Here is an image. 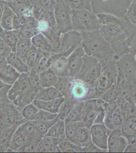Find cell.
<instances>
[{"mask_svg": "<svg viewBox=\"0 0 136 153\" xmlns=\"http://www.w3.org/2000/svg\"><path fill=\"white\" fill-rule=\"evenodd\" d=\"M90 88L78 78H73L71 96L78 102L85 101Z\"/></svg>", "mask_w": 136, "mask_h": 153, "instance_id": "17", "label": "cell"}, {"mask_svg": "<svg viewBox=\"0 0 136 153\" xmlns=\"http://www.w3.org/2000/svg\"><path fill=\"white\" fill-rule=\"evenodd\" d=\"M62 1L72 10L87 9L88 10L92 11L90 0H62Z\"/></svg>", "mask_w": 136, "mask_h": 153, "instance_id": "40", "label": "cell"}, {"mask_svg": "<svg viewBox=\"0 0 136 153\" xmlns=\"http://www.w3.org/2000/svg\"><path fill=\"white\" fill-rule=\"evenodd\" d=\"M49 68L57 76H69L68 57L62 54H52L49 59Z\"/></svg>", "mask_w": 136, "mask_h": 153, "instance_id": "13", "label": "cell"}, {"mask_svg": "<svg viewBox=\"0 0 136 153\" xmlns=\"http://www.w3.org/2000/svg\"><path fill=\"white\" fill-rule=\"evenodd\" d=\"M82 35L81 33L71 30L61 33L57 40L52 42L53 54H62L68 57L77 48L81 45Z\"/></svg>", "mask_w": 136, "mask_h": 153, "instance_id": "7", "label": "cell"}, {"mask_svg": "<svg viewBox=\"0 0 136 153\" xmlns=\"http://www.w3.org/2000/svg\"><path fill=\"white\" fill-rule=\"evenodd\" d=\"M84 114L83 101L78 102L65 120V124L74 121H82Z\"/></svg>", "mask_w": 136, "mask_h": 153, "instance_id": "31", "label": "cell"}, {"mask_svg": "<svg viewBox=\"0 0 136 153\" xmlns=\"http://www.w3.org/2000/svg\"><path fill=\"white\" fill-rule=\"evenodd\" d=\"M117 108V105L115 101H113L110 103H108L107 107L105 110V118H104V125L111 130H114L113 122L112 116L114 110Z\"/></svg>", "mask_w": 136, "mask_h": 153, "instance_id": "39", "label": "cell"}, {"mask_svg": "<svg viewBox=\"0 0 136 153\" xmlns=\"http://www.w3.org/2000/svg\"><path fill=\"white\" fill-rule=\"evenodd\" d=\"M0 37L5 42L13 52H15L17 42L19 39L14 30L12 31H4L0 35Z\"/></svg>", "mask_w": 136, "mask_h": 153, "instance_id": "37", "label": "cell"}, {"mask_svg": "<svg viewBox=\"0 0 136 153\" xmlns=\"http://www.w3.org/2000/svg\"><path fill=\"white\" fill-rule=\"evenodd\" d=\"M39 109L35 106L32 103L27 105L23 108L21 111V114L23 118L26 121L33 120L35 115L36 114Z\"/></svg>", "mask_w": 136, "mask_h": 153, "instance_id": "44", "label": "cell"}, {"mask_svg": "<svg viewBox=\"0 0 136 153\" xmlns=\"http://www.w3.org/2000/svg\"><path fill=\"white\" fill-rule=\"evenodd\" d=\"M52 54V53H51L47 52L41 50L40 58L37 63L36 65L35 66L33 69L31 70H34L39 74L47 70L49 68V59Z\"/></svg>", "mask_w": 136, "mask_h": 153, "instance_id": "38", "label": "cell"}, {"mask_svg": "<svg viewBox=\"0 0 136 153\" xmlns=\"http://www.w3.org/2000/svg\"><path fill=\"white\" fill-rule=\"evenodd\" d=\"M1 1H4V2H10V1H11L12 0H1Z\"/></svg>", "mask_w": 136, "mask_h": 153, "instance_id": "61", "label": "cell"}, {"mask_svg": "<svg viewBox=\"0 0 136 153\" xmlns=\"http://www.w3.org/2000/svg\"><path fill=\"white\" fill-rule=\"evenodd\" d=\"M70 140L82 148L88 146L93 143L90 130L87 127H81Z\"/></svg>", "mask_w": 136, "mask_h": 153, "instance_id": "20", "label": "cell"}, {"mask_svg": "<svg viewBox=\"0 0 136 153\" xmlns=\"http://www.w3.org/2000/svg\"><path fill=\"white\" fill-rule=\"evenodd\" d=\"M132 24L136 26V0H132L125 16Z\"/></svg>", "mask_w": 136, "mask_h": 153, "instance_id": "47", "label": "cell"}, {"mask_svg": "<svg viewBox=\"0 0 136 153\" xmlns=\"http://www.w3.org/2000/svg\"><path fill=\"white\" fill-rule=\"evenodd\" d=\"M26 137L24 134L16 129L12 136L10 143V150L11 152H17L20 148L23 147L26 143Z\"/></svg>", "mask_w": 136, "mask_h": 153, "instance_id": "34", "label": "cell"}, {"mask_svg": "<svg viewBox=\"0 0 136 153\" xmlns=\"http://www.w3.org/2000/svg\"><path fill=\"white\" fill-rule=\"evenodd\" d=\"M65 120L59 119L50 127L44 136L59 138L65 135Z\"/></svg>", "mask_w": 136, "mask_h": 153, "instance_id": "33", "label": "cell"}, {"mask_svg": "<svg viewBox=\"0 0 136 153\" xmlns=\"http://www.w3.org/2000/svg\"><path fill=\"white\" fill-rule=\"evenodd\" d=\"M59 143V138L44 136L38 143L35 152H54V148Z\"/></svg>", "mask_w": 136, "mask_h": 153, "instance_id": "27", "label": "cell"}, {"mask_svg": "<svg viewBox=\"0 0 136 153\" xmlns=\"http://www.w3.org/2000/svg\"><path fill=\"white\" fill-rule=\"evenodd\" d=\"M39 75L40 76V85L43 88L54 86L59 78L49 68L39 73Z\"/></svg>", "mask_w": 136, "mask_h": 153, "instance_id": "29", "label": "cell"}, {"mask_svg": "<svg viewBox=\"0 0 136 153\" xmlns=\"http://www.w3.org/2000/svg\"><path fill=\"white\" fill-rule=\"evenodd\" d=\"M129 53L133 54L134 56L136 55V36L129 46Z\"/></svg>", "mask_w": 136, "mask_h": 153, "instance_id": "55", "label": "cell"}, {"mask_svg": "<svg viewBox=\"0 0 136 153\" xmlns=\"http://www.w3.org/2000/svg\"><path fill=\"white\" fill-rule=\"evenodd\" d=\"M32 46L31 39L28 38L19 37L16 47L15 52L23 59V61L26 63V58L28 53Z\"/></svg>", "mask_w": 136, "mask_h": 153, "instance_id": "30", "label": "cell"}, {"mask_svg": "<svg viewBox=\"0 0 136 153\" xmlns=\"http://www.w3.org/2000/svg\"><path fill=\"white\" fill-rule=\"evenodd\" d=\"M21 75L14 68L7 64L0 72V80L5 85L12 86Z\"/></svg>", "mask_w": 136, "mask_h": 153, "instance_id": "21", "label": "cell"}, {"mask_svg": "<svg viewBox=\"0 0 136 153\" xmlns=\"http://www.w3.org/2000/svg\"><path fill=\"white\" fill-rule=\"evenodd\" d=\"M102 70L103 65L98 59L85 54L81 70L76 78L91 88L102 73Z\"/></svg>", "mask_w": 136, "mask_h": 153, "instance_id": "9", "label": "cell"}, {"mask_svg": "<svg viewBox=\"0 0 136 153\" xmlns=\"http://www.w3.org/2000/svg\"><path fill=\"white\" fill-rule=\"evenodd\" d=\"M3 58H4L2 57V56L0 55V60H1V59H3Z\"/></svg>", "mask_w": 136, "mask_h": 153, "instance_id": "62", "label": "cell"}, {"mask_svg": "<svg viewBox=\"0 0 136 153\" xmlns=\"http://www.w3.org/2000/svg\"><path fill=\"white\" fill-rule=\"evenodd\" d=\"M54 13L57 26L61 33L73 30L72 10L62 0H56Z\"/></svg>", "mask_w": 136, "mask_h": 153, "instance_id": "10", "label": "cell"}, {"mask_svg": "<svg viewBox=\"0 0 136 153\" xmlns=\"http://www.w3.org/2000/svg\"><path fill=\"white\" fill-rule=\"evenodd\" d=\"M129 1H132V0H129Z\"/></svg>", "mask_w": 136, "mask_h": 153, "instance_id": "64", "label": "cell"}, {"mask_svg": "<svg viewBox=\"0 0 136 153\" xmlns=\"http://www.w3.org/2000/svg\"><path fill=\"white\" fill-rule=\"evenodd\" d=\"M55 3L56 0H36L34 5L36 4L46 10L54 11Z\"/></svg>", "mask_w": 136, "mask_h": 153, "instance_id": "49", "label": "cell"}, {"mask_svg": "<svg viewBox=\"0 0 136 153\" xmlns=\"http://www.w3.org/2000/svg\"><path fill=\"white\" fill-rule=\"evenodd\" d=\"M84 103V114L82 122L84 127L90 129L93 124L95 118L101 111L95 108L90 100L83 101Z\"/></svg>", "mask_w": 136, "mask_h": 153, "instance_id": "19", "label": "cell"}, {"mask_svg": "<svg viewBox=\"0 0 136 153\" xmlns=\"http://www.w3.org/2000/svg\"><path fill=\"white\" fill-rule=\"evenodd\" d=\"M90 130L93 144L101 149L108 151V140L112 130L104 124H93Z\"/></svg>", "mask_w": 136, "mask_h": 153, "instance_id": "11", "label": "cell"}, {"mask_svg": "<svg viewBox=\"0 0 136 153\" xmlns=\"http://www.w3.org/2000/svg\"><path fill=\"white\" fill-rule=\"evenodd\" d=\"M73 78L71 76L59 77L54 87L65 98L71 97V91Z\"/></svg>", "mask_w": 136, "mask_h": 153, "instance_id": "26", "label": "cell"}, {"mask_svg": "<svg viewBox=\"0 0 136 153\" xmlns=\"http://www.w3.org/2000/svg\"><path fill=\"white\" fill-rule=\"evenodd\" d=\"M73 30L80 33L99 30L101 25L96 14L87 9L72 10Z\"/></svg>", "mask_w": 136, "mask_h": 153, "instance_id": "5", "label": "cell"}, {"mask_svg": "<svg viewBox=\"0 0 136 153\" xmlns=\"http://www.w3.org/2000/svg\"><path fill=\"white\" fill-rule=\"evenodd\" d=\"M91 103L95 106V108L101 111H105L108 103L102 99L101 98H96L90 100Z\"/></svg>", "mask_w": 136, "mask_h": 153, "instance_id": "52", "label": "cell"}, {"mask_svg": "<svg viewBox=\"0 0 136 153\" xmlns=\"http://www.w3.org/2000/svg\"><path fill=\"white\" fill-rule=\"evenodd\" d=\"M15 13L10 7L6 2L2 16L0 19V23L4 31L13 30V24Z\"/></svg>", "mask_w": 136, "mask_h": 153, "instance_id": "24", "label": "cell"}, {"mask_svg": "<svg viewBox=\"0 0 136 153\" xmlns=\"http://www.w3.org/2000/svg\"><path fill=\"white\" fill-rule=\"evenodd\" d=\"M8 64L6 58H3L0 60V72L1 71L5 66Z\"/></svg>", "mask_w": 136, "mask_h": 153, "instance_id": "57", "label": "cell"}, {"mask_svg": "<svg viewBox=\"0 0 136 153\" xmlns=\"http://www.w3.org/2000/svg\"><path fill=\"white\" fill-rule=\"evenodd\" d=\"M62 97L60 92L54 86L50 87H41L37 90L35 100L42 101H51Z\"/></svg>", "mask_w": 136, "mask_h": 153, "instance_id": "22", "label": "cell"}, {"mask_svg": "<svg viewBox=\"0 0 136 153\" xmlns=\"http://www.w3.org/2000/svg\"><path fill=\"white\" fill-rule=\"evenodd\" d=\"M126 119V116L119 108H116L112 116V122L115 129H121L122 125Z\"/></svg>", "mask_w": 136, "mask_h": 153, "instance_id": "45", "label": "cell"}, {"mask_svg": "<svg viewBox=\"0 0 136 153\" xmlns=\"http://www.w3.org/2000/svg\"><path fill=\"white\" fill-rule=\"evenodd\" d=\"M21 111L9 99L0 101V130L18 127L26 122Z\"/></svg>", "mask_w": 136, "mask_h": 153, "instance_id": "6", "label": "cell"}, {"mask_svg": "<svg viewBox=\"0 0 136 153\" xmlns=\"http://www.w3.org/2000/svg\"><path fill=\"white\" fill-rule=\"evenodd\" d=\"M84 127L82 121H74L65 124V135L70 140L81 127Z\"/></svg>", "mask_w": 136, "mask_h": 153, "instance_id": "41", "label": "cell"}, {"mask_svg": "<svg viewBox=\"0 0 136 153\" xmlns=\"http://www.w3.org/2000/svg\"><path fill=\"white\" fill-rule=\"evenodd\" d=\"M58 116L52 120L48 121H40V120H33L35 129L36 132L44 137L48 132L50 127L53 125L57 120H59Z\"/></svg>", "mask_w": 136, "mask_h": 153, "instance_id": "35", "label": "cell"}, {"mask_svg": "<svg viewBox=\"0 0 136 153\" xmlns=\"http://www.w3.org/2000/svg\"><path fill=\"white\" fill-rule=\"evenodd\" d=\"M36 91L32 87L27 73L21 74L19 78L9 89L7 96L9 101L22 110L34 100Z\"/></svg>", "mask_w": 136, "mask_h": 153, "instance_id": "2", "label": "cell"}, {"mask_svg": "<svg viewBox=\"0 0 136 153\" xmlns=\"http://www.w3.org/2000/svg\"><path fill=\"white\" fill-rule=\"evenodd\" d=\"M117 59L109 60L103 66L102 73L90 88L85 100L99 98L106 91L116 83L117 76Z\"/></svg>", "mask_w": 136, "mask_h": 153, "instance_id": "3", "label": "cell"}, {"mask_svg": "<svg viewBox=\"0 0 136 153\" xmlns=\"http://www.w3.org/2000/svg\"><path fill=\"white\" fill-rule=\"evenodd\" d=\"M85 55L84 49L80 45L68 57L69 76L75 78H77L82 65Z\"/></svg>", "mask_w": 136, "mask_h": 153, "instance_id": "14", "label": "cell"}, {"mask_svg": "<svg viewBox=\"0 0 136 153\" xmlns=\"http://www.w3.org/2000/svg\"><path fill=\"white\" fill-rule=\"evenodd\" d=\"M95 14L107 13L125 18L131 1L129 0H90Z\"/></svg>", "mask_w": 136, "mask_h": 153, "instance_id": "8", "label": "cell"}, {"mask_svg": "<svg viewBox=\"0 0 136 153\" xmlns=\"http://www.w3.org/2000/svg\"><path fill=\"white\" fill-rule=\"evenodd\" d=\"M5 3L6 2L0 0V19H1V16H2V13L3 11L4 8Z\"/></svg>", "mask_w": 136, "mask_h": 153, "instance_id": "58", "label": "cell"}, {"mask_svg": "<svg viewBox=\"0 0 136 153\" xmlns=\"http://www.w3.org/2000/svg\"><path fill=\"white\" fill-rule=\"evenodd\" d=\"M128 144V140L122 134L121 129H114L111 131L108 140V152H124Z\"/></svg>", "mask_w": 136, "mask_h": 153, "instance_id": "12", "label": "cell"}, {"mask_svg": "<svg viewBox=\"0 0 136 153\" xmlns=\"http://www.w3.org/2000/svg\"><path fill=\"white\" fill-rule=\"evenodd\" d=\"M41 50L37 48L32 45L31 48L28 53L26 58V63L29 71L32 70L36 66L40 58Z\"/></svg>", "mask_w": 136, "mask_h": 153, "instance_id": "36", "label": "cell"}, {"mask_svg": "<svg viewBox=\"0 0 136 153\" xmlns=\"http://www.w3.org/2000/svg\"><path fill=\"white\" fill-rule=\"evenodd\" d=\"M27 75L29 81L33 89L38 90L41 87L40 85V76L38 73L34 70H30L27 73Z\"/></svg>", "mask_w": 136, "mask_h": 153, "instance_id": "48", "label": "cell"}, {"mask_svg": "<svg viewBox=\"0 0 136 153\" xmlns=\"http://www.w3.org/2000/svg\"><path fill=\"white\" fill-rule=\"evenodd\" d=\"M65 101L63 97L51 101H42L40 100H34L32 104L39 109L44 110L53 113H57L60 105Z\"/></svg>", "mask_w": 136, "mask_h": 153, "instance_id": "18", "label": "cell"}, {"mask_svg": "<svg viewBox=\"0 0 136 153\" xmlns=\"http://www.w3.org/2000/svg\"><path fill=\"white\" fill-rule=\"evenodd\" d=\"M105 111H101L99 113L95 118L93 124H104V118H105Z\"/></svg>", "mask_w": 136, "mask_h": 153, "instance_id": "54", "label": "cell"}, {"mask_svg": "<svg viewBox=\"0 0 136 153\" xmlns=\"http://www.w3.org/2000/svg\"><path fill=\"white\" fill-rule=\"evenodd\" d=\"M135 56V58H136V56Z\"/></svg>", "mask_w": 136, "mask_h": 153, "instance_id": "63", "label": "cell"}, {"mask_svg": "<svg viewBox=\"0 0 136 153\" xmlns=\"http://www.w3.org/2000/svg\"><path fill=\"white\" fill-rule=\"evenodd\" d=\"M12 52H13L12 49L0 37V55L3 58H6Z\"/></svg>", "mask_w": 136, "mask_h": 153, "instance_id": "51", "label": "cell"}, {"mask_svg": "<svg viewBox=\"0 0 136 153\" xmlns=\"http://www.w3.org/2000/svg\"><path fill=\"white\" fill-rule=\"evenodd\" d=\"M6 85L5 84H4L3 83V82L0 80V89L2 88V87H4V86Z\"/></svg>", "mask_w": 136, "mask_h": 153, "instance_id": "59", "label": "cell"}, {"mask_svg": "<svg viewBox=\"0 0 136 153\" xmlns=\"http://www.w3.org/2000/svg\"><path fill=\"white\" fill-rule=\"evenodd\" d=\"M60 152H82V147L78 146L67 139L58 144Z\"/></svg>", "mask_w": 136, "mask_h": 153, "instance_id": "42", "label": "cell"}, {"mask_svg": "<svg viewBox=\"0 0 136 153\" xmlns=\"http://www.w3.org/2000/svg\"><path fill=\"white\" fill-rule=\"evenodd\" d=\"M17 128L13 127L8 129L0 130V152H11V140Z\"/></svg>", "mask_w": 136, "mask_h": 153, "instance_id": "23", "label": "cell"}, {"mask_svg": "<svg viewBox=\"0 0 136 153\" xmlns=\"http://www.w3.org/2000/svg\"><path fill=\"white\" fill-rule=\"evenodd\" d=\"M6 60L8 64L14 68L19 73H27L29 71V68L26 63L14 52L11 53L6 58Z\"/></svg>", "mask_w": 136, "mask_h": 153, "instance_id": "28", "label": "cell"}, {"mask_svg": "<svg viewBox=\"0 0 136 153\" xmlns=\"http://www.w3.org/2000/svg\"><path fill=\"white\" fill-rule=\"evenodd\" d=\"M77 102L78 101L72 97L65 98V101L60 105L57 113L59 119L65 120Z\"/></svg>", "mask_w": 136, "mask_h": 153, "instance_id": "32", "label": "cell"}, {"mask_svg": "<svg viewBox=\"0 0 136 153\" xmlns=\"http://www.w3.org/2000/svg\"><path fill=\"white\" fill-rule=\"evenodd\" d=\"M18 37L31 39L39 33L38 30V21L34 16L26 18L24 26L20 30H14Z\"/></svg>", "mask_w": 136, "mask_h": 153, "instance_id": "16", "label": "cell"}, {"mask_svg": "<svg viewBox=\"0 0 136 153\" xmlns=\"http://www.w3.org/2000/svg\"><path fill=\"white\" fill-rule=\"evenodd\" d=\"M26 21V18L23 16H17L16 14L14 16L13 30H20L24 26Z\"/></svg>", "mask_w": 136, "mask_h": 153, "instance_id": "50", "label": "cell"}, {"mask_svg": "<svg viewBox=\"0 0 136 153\" xmlns=\"http://www.w3.org/2000/svg\"><path fill=\"white\" fill-rule=\"evenodd\" d=\"M117 69L116 85L118 88L136 86V60L131 53L120 56L116 61Z\"/></svg>", "mask_w": 136, "mask_h": 153, "instance_id": "4", "label": "cell"}, {"mask_svg": "<svg viewBox=\"0 0 136 153\" xmlns=\"http://www.w3.org/2000/svg\"><path fill=\"white\" fill-rule=\"evenodd\" d=\"M57 117V113H51L44 110L39 109L36 114L35 115L33 120L48 121L52 120Z\"/></svg>", "mask_w": 136, "mask_h": 153, "instance_id": "46", "label": "cell"}, {"mask_svg": "<svg viewBox=\"0 0 136 153\" xmlns=\"http://www.w3.org/2000/svg\"><path fill=\"white\" fill-rule=\"evenodd\" d=\"M31 39L32 44L35 47L43 51L53 54L52 42L42 33H38Z\"/></svg>", "mask_w": 136, "mask_h": 153, "instance_id": "25", "label": "cell"}, {"mask_svg": "<svg viewBox=\"0 0 136 153\" xmlns=\"http://www.w3.org/2000/svg\"><path fill=\"white\" fill-rule=\"evenodd\" d=\"M7 3L17 16H33L34 4L32 0H12Z\"/></svg>", "mask_w": 136, "mask_h": 153, "instance_id": "15", "label": "cell"}, {"mask_svg": "<svg viewBox=\"0 0 136 153\" xmlns=\"http://www.w3.org/2000/svg\"><path fill=\"white\" fill-rule=\"evenodd\" d=\"M107 151L102 150L96 146H95L93 143L89 146L82 148V152H107Z\"/></svg>", "mask_w": 136, "mask_h": 153, "instance_id": "53", "label": "cell"}, {"mask_svg": "<svg viewBox=\"0 0 136 153\" xmlns=\"http://www.w3.org/2000/svg\"><path fill=\"white\" fill-rule=\"evenodd\" d=\"M4 31V30L2 28L1 25V23H0V35Z\"/></svg>", "mask_w": 136, "mask_h": 153, "instance_id": "60", "label": "cell"}, {"mask_svg": "<svg viewBox=\"0 0 136 153\" xmlns=\"http://www.w3.org/2000/svg\"><path fill=\"white\" fill-rule=\"evenodd\" d=\"M119 95V89L116 85V83L111 86L110 88L106 91L100 98L107 103H110L113 101H115L116 100Z\"/></svg>", "mask_w": 136, "mask_h": 153, "instance_id": "43", "label": "cell"}, {"mask_svg": "<svg viewBox=\"0 0 136 153\" xmlns=\"http://www.w3.org/2000/svg\"><path fill=\"white\" fill-rule=\"evenodd\" d=\"M81 34L82 35L81 45L85 53L98 59L103 66L109 60L119 57L99 30Z\"/></svg>", "mask_w": 136, "mask_h": 153, "instance_id": "1", "label": "cell"}, {"mask_svg": "<svg viewBox=\"0 0 136 153\" xmlns=\"http://www.w3.org/2000/svg\"><path fill=\"white\" fill-rule=\"evenodd\" d=\"M124 152H136V142L132 144H128Z\"/></svg>", "mask_w": 136, "mask_h": 153, "instance_id": "56", "label": "cell"}]
</instances>
